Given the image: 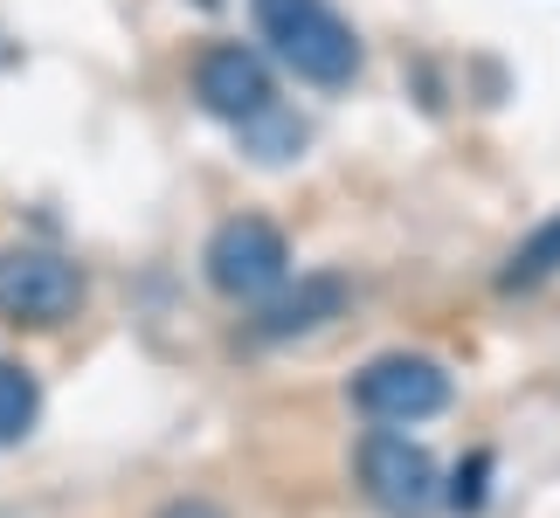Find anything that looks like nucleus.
<instances>
[{
    "instance_id": "nucleus-1",
    "label": "nucleus",
    "mask_w": 560,
    "mask_h": 518,
    "mask_svg": "<svg viewBox=\"0 0 560 518\" xmlns=\"http://www.w3.org/2000/svg\"><path fill=\"white\" fill-rule=\"evenodd\" d=\"M249 14L291 76L318 83V91H347L360 76V35L339 21L332 0H249Z\"/></svg>"
},
{
    "instance_id": "nucleus-2",
    "label": "nucleus",
    "mask_w": 560,
    "mask_h": 518,
    "mask_svg": "<svg viewBox=\"0 0 560 518\" xmlns=\"http://www.w3.org/2000/svg\"><path fill=\"white\" fill-rule=\"evenodd\" d=\"M208 284L235 297V305H249V297H270V291H284V276H291V243H284V228L264 222V214H235V222H222L208 235Z\"/></svg>"
},
{
    "instance_id": "nucleus-3",
    "label": "nucleus",
    "mask_w": 560,
    "mask_h": 518,
    "mask_svg": "<svg viewBox=\"0 0 560 518\" xmlns=\"http://www.w3.org/2000/svg\"><path fill=\"white\" fill-rule=\"evenodd\" d=\"M353 401H360V415H374L387 428H416L450 408V374L422 353H387L374 366H360Z\"/></svg>"
},
{
    "instance_id": "nucleus-4",
    "label": "nucleus",
    "mask_w": 560,
    "mask_h": 518,
    "mask_svg": "<svg viewBox=\"0 0 560 518\" xmlns=\"http://www.w3.org/2000/svg\"><path fill=\"white\" fill-rule=\"evenodd\" d=\"M83 305L77 263H62L56 249H0V318L14 326H62Z\"/></svg>"
},
{
    "instance_id": "nucleus-5",
    "label": "nucleus",
    "mask_w": 560,
    "mask_h": 518,
    "mask_svg": "<svg viewBox=\"0 0 560 518\" xmlns=\"http://www.w3.org/2000/svg\"><path fill=\"white\" fill-rule=\"evenodd\" d=\"M360 484H368V498L381 511H395V518H422L429 505L443 498L429 449L408 443V436H395V428H381V436L360 443Z\"/></svg>"
},
{
    "instance_id": "nucleus-6",
    "label": "nucleus",
    "mask_w": 560,
    "mask_h": 518,
    "mask_svg": "<svg viewBox=\"0 0 560 518\" xmlns=\"http://www.w3.org/2000/svg\"><path fill=\"white\" fill-rule=\"evenodd\" d=\"M194 97H201V111L229 118V125H256L264 111H277V83L264 70V56L243 49V42H214L194 62Z\"/></svg>"
},
{
    "instance_id": "nucleus-7",
    "label": "nucleus",
    "mask_w": 560,
    "mask_h": 518,
    "mask_svg": "<svg viewBox=\"0 0 560 518\" xmlns=\"http://www.w3.org/2000/svg\"><path fill=\"white\" fill-rule=\"evenodd\" d=\"M347 311V284L339 276H305L298 291L270 297L264 318H256V339H298V332H318L326 318Z\"/></svg>"
},
{
    "instance_id": "nucleus-8",
    "label": "nucleus",
    "mask_w": 560,
    "mask_h": 518,
    "mask_svg": "<svg viewBox=\"0 0 560 518\" xmlns=\"http://www.w3.org/2000/svg\"><path fill=\"white\" fill-rule=\"evenodd\" d=\"M553 270H560V214L540 222L520 249H512V263L499 270V291H533V284H547Z\"/></svg>"
},
{
    "instance_id": "nucleus-9",
    "label": "nucleus",
    "mask_w": 560,
    "mask_h": 518,
    "mask_svg": "<svg viewBox=\"0 0 560 518\" xmlns=\"http://www.w3.org/2000/svg\"><path fill=\"white\" fill-rule=\"evenodd\" d=\"M35 415H42L35 374H28V366H8V360H0V443H21V436L35 428Z\"/></svg>"
},
{
    "instance_id": "nucleus-10",
    "label": "nucleus",
    "mask_w": 560,
    "mask_h": 518,
    "mask_svg": "<svg viewBox=\"0 0 560 518\" xmlns=\"http://www.w3.org/2000/svg\"><path fill=\"white\" fill-rule=\"evenodd\" d=\"M485 478H491V457H470V463L457 470V484L443 491L450 511H478V505H485Z\"/></svg>"
},
{
    "instance_id": "nucleus-11",
    "label": "nucleus",
    "mask_w": 560,
    "mask_h": 518,
    "mask_svg": "<svg viewBox=\"0 0 560 518\" xmlns=\"http://www.w3.org/2000/svg\"><path fill=\"white\" fill-rule=\"evenodd\" d=\"M160 518H222V511H214L208 498H187V505H166Z\"/></svg>"
}]
</instances>
